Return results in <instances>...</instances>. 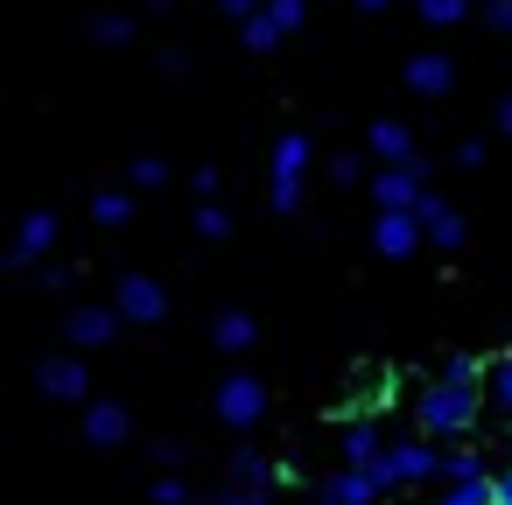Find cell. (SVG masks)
<instances>
[{"instance_id": "cell-34", "label": "cell", "mask_w": 512, "mask_h": 505, "mask_svg": "<svg viewBox=\"0 0 512 505\" xmlns=\"http://www.w3.org/2000/svg\"><path fill=\"white\" fill-rule=\"evenodd\" d=\"M225 505H267V491H260V484H232Z\"/></svg>"}, {"instance_id": "cell-22", "label": "cell", "mask_w": 512, "mask_h": 505, "mask_svg": "<svg viewBox=\"0 0 512 505\" xmlns=\"http://www.w3.org/2000/svg\"><path fill=\"white\" fill-rule=\"evenodd\" d=\"M239 43H246V50H253V57H267V50H281V22H274V15H267V8H260V15H253V22H246V29H239Z\"/></svg>"}, {"instance_id": "cell-21", "label": "cell", "mask_w": 512, "mask_h": 505, "mask_svg": "<svg viewBox=\"0 0 512 505\" xmlns=\"http://www.w3.org/2000/svg\"><path fill=\"white\" fill-rule=\"evenodd\" d=\"M92 43L99 50H127L134 43V15H92Z\"/></svg>"}, {"instance_id": "cell-15", "label": "cell", "mask_w": 512, "mask_h": 505, "mask_svg": "<svg viewBox=\"0 0 512 505\" xmlns=\"http://www.w3.org/2000/svg\"><path fill=\"white\" fill-rule=\"evenodd\" d=\"M127 428H134V421H127L120 400H92V407H85V442H92V449H120Z\"/></svg>"}, {"instance_id": "cell-17", "label": "cell", "mask_w": 512, "mask_h": 505, "mask_svg": "<svg viewBox=\"0 0 512 505\" xmlns=\"http://www.w3.org/2000/svg\"><path fill=\"white\" fill-rule=\"evenodd\" d=\"M253 337H260V323H253L246 309H218V316H211V344H218V351H253Z\"/></svg>"}, {"instance_id": "cell-27", "label": "cell", "mask_w": 512, "mask_h": 505, "mask_svg": "<svg viewBox=\"0 0 512 505\" xmlns=\"http://www.w3.org/2000/svg\"><path fill=\"white\" fill-rule=\"evenodd\" d=\"M197 232L204 239H232V211L225 204H197Z\"/></svg>"}, {"instance_id": "cell-28", "label": "cell", "mask_w": 512, "mask_h": 505, "mask_svg": "<svg viewBox=\"0 0 512 505\" xmlns=\"http://www.w3.org/2000/svg\"><path fill=\"white\" fill-rule=\"evenodd\" d=\"M148 498H155V505H190V484H183L176 470H162V477L148 484Z\"/></svg>"}, {"instance_id": "cell-32", "label": "cell", "mask_w": 512, "mask_h": 505, "mask_svg": "<svg viewBox=\"0 0 512 505\" xmlns=\"http://www.w3.org/2000/svg\"><path fill=\"white\" fill-rule=\"evenodd\" d=\"M260 8H267V0H218V15H232V22H239V29H246V22H253V15H260Z\"/></svg>"}, {"instance_id": "cell-3", "label": "cell", "mask_w": 512, "mask_h": 505, "mask_svg": "<svg viewBox=\"0 0 512 505\" xmlns=\"http://www.w3.org/2000/svg\"><path fill=\"white\" fill-rule=\"evenodd\" d=\"M211 407H218V421H225V428H260V421H267V407H274V393H267V379H260V372H225Z\"/></svg>"}, {"instance_id": "cell-30", "label": "cell", "mask_w": 512, "mask_h": 505, "mask_svg": "<svg viewBox=\"0 0 512 505\" xmlns=\"http://www.w3.org/2000/svg\"><path fill=\"white\" fill-rule=\"evenodd\" d=\"M330 183H337V190H351V183H365V169H358V155H337V162H330Z\"/></svg>"}, {"instance_id": "cell-1", "label": "cell", "mask_w": 512, "mask_h": 505, "mask_svg": "<svg viewBox=\"0 0 512 505\" xmlns=\"http://www.w3.org/2000/svg\"><path fill=\"white\" fill-rule=\"evenodd\" d=\"M491 400H484V386H456V379H435V386H421L414 393V421H421V435L428 442H456V435H470L477 428V414H484Z\"/></svg>"}, {"instance_id": "cell-31", "label": "cell", "mask_w": 512, "mask_h": 505, "mask_svg": "<svg viewBox=\"0 0 512 505\" xmlns=\"http://www.w3.org/2000/svg\"><path fill=\"white\" fill-rule=\"evenodd\" d=\"M477 15H484V22H491L498 36H512V0H484V8H477Z\"/></svg>"}, {"instance_id": "cell-41", "label": "cell", "mask_w": 512, "mask_h": 505, "mask_svg": "<svg viewBox=\"0 0 512 505\" xmlns=\"http://www.w3.org/2000/svg\"><path fill=\"white\" fill-rule=\"evenodd\" d=\"M204 505H225V491H218V498H204Z\"/></svg>"}, {"instance_id": "cell-14", "label": "cell", "mask_w": 512, "mask_h": 505, "mask_svg": "<svg viewBox=\"0 0 512 505\" xmlns=\"http://www.w3.org/2000/svg\"><path fill=\"white\" fill-rule=\"evenodd\" d=\"M414 218H421V232H428V246H442V253H456V246H463V218L449 211V197H435V190H428Z\"/></svg>"}, {"instance_id": "cell-40", "label": "cell", "mask_w": 512, "mask_h": 505, "mask_svg": "<svg viewBox=\"0 0 512 505\" xmlns=\"http://www.w3.org/2000/svg\"><path fill=\"white\" fill-rule=\"evenodd\" d=\"M309 505H330V498H323V491H316V498H309Z\"/></svg>"}, {"instance_id": "cell-10", "label": "cell", "mask_w": 512, "mask_h": 505, "mask_svg": "<svg viewBox=\"0 0 512 505\" xmlns=\"http://www.w3.org/2000/svg\"><path fill=\"white\" fill-rule=\"evenodd\" d=\"M120 323H127L120 309H92V302L64 316V330H71V344H78V351H99V344H113V330H120Z\"/></svg>"}, {"instance_id": "cell-35", "label": "cell", "mask_w": 512, "mask_h": 505, "mask_svg": "<svg viewBox=\"0 0 512 505\" xmlns=\"http://www.w3.org/2000/svg\"><path fill=\"white\" fill-rule=\"evenodd\" d=\"M36 281H43V288H50V295H64V288H71V267H43V274H36Z\"/></svg>"}, {"instance_id": "cell-5", "label": "cell", "mask_w": 512, "mask_h": 505, "mask_svg": "<svg viewBox=\"0 0 512 505\" xmlns=\"http://www.w3.org/2000/svg\"><path fill=\"white\" fill-rule=\"evenodd\" d=\"M421 197H428V162H414V169H379V176H372V204H379V211H421Z\"/></svg>"}, {"instance_id": "cell-38", "label": "cell", "mask_w": 512, "mask_h": 505, "mask_svg": "<svg viewBox=\"0 0 512 505\" xmlns=\"http://www.w3.org/2000/svg\"><path fill=\"white\" fill-rule=\"evenodd\" d=\"M351 8H365V15H386V8H393V0H351Z\"/></svg>"}, {"instance_id": "cell-37", "label": "cell", "mask_w": 512, "mask_h": 505, "mask_svg": "<svg viewBox=\"0 0 512 505\" xmlns=\"http://www.w3.org/2000/svg\"><path fill=\"white\" fill-rule=\"evenodd\" d=\"M498 505H512V463H505V477H498Z\"/></svg>"}, {"instance_id": "cell-12", "label": "cell", "mask_w": 512, "mask_h": 505, "mask_svg": "<svg viewBox=\"0 0 512 505\" xmlns=\"http://www.w3.org/2000/svg\"><path fill=\"white\" fill-rule=\"evenodd\" d=\"M365 148L386 162V169H414L421 155H414V134L400 127V120H372V134H365Z\"/></svg>"}, {"instance_id": "cell-9", "label": "cell", "mask_w": 512, "mask_h": 505, "mask_svg": "<svg viewBox=\"0 0 512 505\" xmlns=\"http://www.w3.org/2000/svg\"><path fill=\"white\" fill-rule=\"evenodd\" d=\"M386 449H393V442H386V428H379L372 414H351V421H344V463H351V470H372Z\"/></svg>"}, {"instance_id": "cell-13", "label": "cell", "mask_w": 512, "mask_h": 505, "mask_svg": "<svg viewBox=\"0 0 512 505\" xmlns=\"http://www.w3.org/2000/svg\"><path fill=\"white\" fill-rule=\"evenodd\" d=\"M309 162H316L309 134H281V141H274V190H302Z\"/></svg>"}, {"instance_id": "cell-19", "label": "cell", "mask_w": 512, "mask_h": 505, "mask_svg": "<svg viewBox=\"0 0 512 505\" xmlns=\"http://www.w3.org/2000/svg\"><path fill=\"white\" fill-rule=\"evenodd\" d=\"M232 470H239V484H260V491H274V484H281V463H267L260 449H239V456H232Z\"/></svg>"}, {"instance_id": "cell-39", "label": "cell", "mask_w": 512, "mask_h": 505, "mask_svg": "<svg viewBox=\"0 0 512 505\" xmlns=\"http://www.w3.org/2000/svg\"><path fill=\"white\" fill-rule=\"evenodd\" d=\"M148 8H155V15H169V8H176V0H148Z\"/></svg>"}, {"instance_id": "cell-26", "label": "cell", "mask_w": 512, "mask_h": 505, "mask_svg": "<svg viewBox=\"0 0 512 505\" xmlns=\"http://www.w3.org/2000/svg\"><path fill=\"white\" fill-rule=\"evenodd\" d=\"M169 183V162L162 155H134V190H162Z\"/></svg>"}, {"instance_id": "cell-24", "label": "cell", "mask_w": 512, "mask_h": 505, "mask_svg": "<svg viewBox=\"0 0 512 505\" xmlns=\"http://www.w3.org/2000/svg\"><path fill=\"white\" fill-rule=\"evenodd\" d=\"M435 505H498V477L491 484H442Z\"/></svg>"}, {"instance_id": "cell-23", "label": "cell", "mask_w": 512, "mask_h": 505, "mask_svg": "<svg viewBox=\"0 0 512 505\" xmlns=\"http://www.w3.org/2000/svg\"><path fill=\"white\" fill-rule=\"evenodd\" d=\"M484 400H491V407H498V414L512 421V351H505V358H491V379H484Z\"/></svg>"}, {"instance_id": "cell-33", "label": "cell", "mask_w": 512, "mask_h": 505, "mask_svg": "<svg viewBox=\"0 0 512 505\" xmlns=\"http://www.w3.org/2000/svg\"><path fill=\"white\" fill-rule=\"evenodd\" d=\"M456 169H484V141H456Z\"/></svg>"}, {"instance_id": "cell-2", "label": "cell", "mask_w": 512, "mask_h": 505, "mask_svg": "<svg viewBox=\"0 0 512 505\" xmlns=\"http://www.w3.org/2000/svg\"><path fill=\"white\" fill-rule=\"evenodd\" d=\"M442 470H449V449L442 442H428V435H414V442H393L379 463H372V477L386 484V491H414V484H442Z\"/></svg>"}, {"instance_id": "cell-16", "label": "cell", "mask_w": 512, "mask_h": 505, "mask_svg": "<svg viewBox=\"0 0 512 505\" xmlns=\"http://www.w3.org/2000/svg\"><path fill=\"white\" fill-rule=\"evenodd\" d=\"M456 85V64L442 57V50H421L414 64H407V92H421V99H442Z\"/></svg>"}, {"instance_id": "cell-20", "label": "cell", "mask_w": 512, "mask_h": 505, "mask_svg": "<svg viewBox=\"0 0 512 505\" xmlns=\"http://www.w3.org/2000/svg\"><path fill=\"white\" fill-rule=\"evenodd\" d=\"M442 484H491V463H484L477 449H449V470H442Z\"/></svg>"}, {"instance_id": "cell-18", "label": "cell", "mask_w": 512, "mask_h": 505, "mask_svg": "<svg viewBox=\"0 0 512 505\" xmlns=\"http://www.w3.org/2000/svg\"><path fill=\"white\" fill-rule=\"evenodd\" d=\"M127 218H134V197H127V190H99V197H92V225L120 232Z\"/></svg>"}, {"instance_id": "cell-11", "label": "cell", "mask_w": 512, "mask_h": 505, "mask_svg": "<svg viewBox=\"0 0 512 505\" xmlns=\"http://www.w3.org/2000/svg\"><path fill=\"white\" fill-rule=\"evenodd\" d=\"M316 491H323L330 505H379V498H386V484H379L372 470H351V463H344L337 477H323Z\"/></svg>"}, {"instance_id": "cell-6", "label": "cell", "mask_w": 512, "mask_h": 505, "mask_svg": "<svg viewBox=\"0 0 512 505\" xmlns=\"http://www.w3.org/2000/svg\"><path fill=\"white\" fill-rule=\"evenodd\" d=\"M372 246H379V260H414V253L428 246V232H421V218H414V211H379Z\"/></svg>"}, {"instance_id": "cell-29", "label": "cell", "mask_w": 512, "mask_h": 505, "mask_svg": "<svg viewBox=\"0 0 512 505\" xmlns=\"http://www.w3.org/2000/svg\"><path fill=\"white\" fill-rule=\"evenodd\" d=\"M267 15H274V22H281V36H295V29H302V15H309V8H302V0H267Z\"/></svg>"}, {"instance_id": "cell-25", "label": "cell", "mask_w": 512, "mask_h": 505, "mask_svg": "<svg viewBox=\"0 0 512 505\" xmlns=\"http://www.w3.org/2000/svg\"><path fill=\"white\" fill-rule=\"evenodd\" d=\"M414 8H421L428 29H456V22L470 15V0H414Z\"/></svg>"}, {"instance_id": "cell-4", "label": "cell", "mask_w": 512, "mask_h": 505, "mask_svg": "<svg viewBox=\"0 0 512 505\" xmlns=\"http://www.w3.org/2000/svg\"><path fill=\"white\" fill-rule=\"evenodd\" d=\"M113 309L127 316V323H169V288L155 281V274H120V288H113Z\"/></svg>"}, {"instance_id": "cell-36", "label": "cell", "mask_w": 512, "mask_h": 505, "mask_svg": "<svg viewBox=\"0 0 512 505\" xmlns=\"http://www.w3.org/2000/svg\"><path fill=\"white\" fill-rule=\"evenodd\" d=\"M491 127H498V134H505V141H512V92H505V99H498V106H491Z\"/></svg>"}, {"instance_id": "cell-7", "label": "cell", "mask_w": 512, "mask_h": 505, "mask_svg": "<svg viewBox=\"0 0 512 505\" xmlns=\"http://www.w3.org/2000/svg\"><path fill=\"white\" fill-rule=\"evenodd\" d=\"M57 246V211L50 204H36L22 225H15V246H8V267H36L43 253Z\"/></svg>"}, {"instance_id": "cell-8", "label": "cell", "mask_w": 512, "mask_h": 505, "mask_svg": "<svg viewBox=\"0 0 512 505\" xmlns=\"http://www.w3.org/2000/svg\"><path fill=\"white\" fill-rule=\"evenodd\" d=\"M36 386H43L50 400H85V407H92V372H85V358H43V365H36Z\"/></svg>"}]
</instances>
